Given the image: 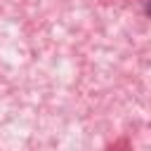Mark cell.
Segmentation results:
<instances>
[{"label": "cell", "instance_id": "cell-1", "mask_svg": "<svg viewBox=\"0 0 151 151\" xmlns=\"http://www.w3.org/2000/svg\"><path fill=\"white\" fill-rule=\"evenodd\" d=\"M146 14H149V17H151V5H149V7H146Z\"/></svg>", "mask_w": 151, "mask_h": 151}]
</instances>
